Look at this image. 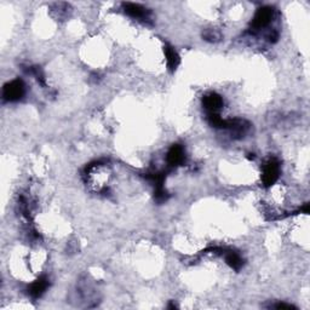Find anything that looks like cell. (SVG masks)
Instances as JSON below:
<instances>
[{
	"label": "cell",
	"mask_w": 310,
	"mask_h": 310,
	"mask_svg": "<svg viewBox=\"0 0 310 310\" xmlns=\"http://www.w3.org/2000/svg\"><path fill=\"white\" fill-rule=\"evenodd\" d=\"M274 308L290 310V309H296V307L291 306V304H286V303H279V304H276V306H274Z\"/></svg>",
	"instance_id": "cell-12"
},
{
	"label": "cell",
	"mask_w": 310,
	"mask_h": 310,
	"mask_svg": "<svg viewBox=\"0 0 310 310\" xmlns=\"http://www.w3.org/2000/svg\"><path fill=\"white\" fill-rule=\"evenodd\" d=\"M280 176V164L276 159H270L263 166L262 182L264 187H271Z\"/></svg>",
	"instance_id": "cell-2"
},
{
	"label": "cell",
	"mask_w": 310,
	"mask_h": 310,
	"mask_svg": "<svg viewBox=\"0 0 310 310\" xmlns=\"http://www.w3.org/2000/svg\"><path fill=\"white\" fill-rule=\"evenodd\" d=\"M186 161V152L184 148L179 144H173L167 153V162L171 166L176 167Z\"/></svg>",
	"instance_id": "cell-4"
},
{
	"label": "cell",
	"mask_w": 310,
	"mask_h": 310,
	"mask_svg": "<svg viewBox=\"0 0 310 310\" xmlns=\"http://www.w3.org/2000/svg\"><path fill=\"white\" fill-rule=\"evenodd\" d=\"M124 11L131 17L137 18V20H149V15H151L149 10L138 4H133V2L124 4Z\"/></svg>",
	"instance_id": "cell-6"
},
{
	"label": "cell",
	"mask_w": 310,
	"mask_h": 310,
	"mask_svg": "<svg viewBox=\"0 0 310 310\" xmlns=\"http://www.w3.org/2000/svg\"><path fill=\"white\" fill-rule=\"evenodd\" d=\"M24 95V84L20 79H15V80L10 81V83L5 84L4 90H2V97L7 102H16L20 101Z\"/></svg>",
	"instance_id": "cell-1"
},
{
	"label": "cell",
	"mask_w": 310,
	"mask_h": 310,
	"mask_svg": "<svg viewBox=\"0 0 310 310\" xmlns=\"http://www.w3.org/2000/svg\"><path fill=\"white\" fill-rule=\"evenodd\" d=\"M164 52L165 57H166L168 69H170L171 72H175V70L177 69V67L179 66V62H181V58H179L177 51H176L172 46L166 45L164 48Z\"/></svg>",
	"instance_id": "cell-7"
},
{
	"label": "cell",
	"mask_w": 310,
	"mask_h": 310,
	"mask_svg": "<svg viewBox=\"0 0 310 310\" xmlns=\"http://www.w3.org/2000/svg\"><path fill=\"white\" fill-rule=\"evenodd\" d=\"M32 73H33L34 77L37 78L38 83H39L40 85L45 86V78H44V73H43V70L40 69V67H33V68H32Z\"/></svg>",
	"instance_id": "cell-11"
},
{
	"label": "cell",
	"mask_w": 310,
	"mask_h": 310,
	"mask_svg": "<svg viewBox=\"0 0 310 310\" xmlns=\"http://www.w3.org/2000/svg\"><path fill=\"white\" fill-rule=\"evenodd\" d=\"M224 257H225V262L227 264L230 266V268L235 269V270H239L244 264L243 258L240 257V255L236 254L234 251H228L224 252Z\"/></svg>",
	"instance_id": "cell-9"
},
{
	"label": "cell",
	"mask_w": 310,
	"mask_h": 310,
	"mask_svg": "<svg viewBox=\"0 0 310 310\" xmlns=\"http://www.w3.org/2000/svg\"><path fill=\"white\" fill-rule=\"evenodd\" d=\"M203 105L208 113H218L223 107V99L218 94L211 92L203 99Z\"/></svg>",
	"instance_id": "cell-5"
},
{
	"label": "cell",
	"mask_w": 310,
	"mask_h": 310,
	"mask_svg": "<svg viewBox=\"0 0 310 310\" xmlns=\"http://www.w3.org/2000/svg\"><path fill=\"white\" fill-rule=\"evenodd\" d=\"M203 38L210 43H216L221 40L222 35L218 31H217V29L210 28V29H205V31L203 32Z\"/></svg>",
	"instance_id": "cell-10"
},
{
	"label": "cell",
	"mask_w": 310,
	"mask_h": 310,
	"mask_svg": "<svg viewBox=\"0 0 310 310\" xmlns=\"http://www.w3.org/2000/svg\"><path fill=\"white\" fill-rule=\"evenodd\" d=\"M48 287H49V280L46 279L45 276H43V277H39L37 281H34L33 284L31 285L28 292L33 298H39V297H42L43 293L45 292Z\"/></svg>",
	"instance_id": "cell-8"
},
{
	"label": "cell",
	"mask_w": 310,
	"mask_h": 310,
	"mask_svg": "<svg viewBox=\"0 0 310 310\" xmlns=\"http://www.w3.org/2000/svg\"><path fill=\"white\" fill-rule=\"evenodd\" d=\"M274 10L269 6H263L260 9H258V11L256 12L255 17L252 18L251 22V31L257 32L259 29L264 28L271 22V18H273Z\"/></svg>",
	"instance_id": "cell-3"
}]
</instances>
